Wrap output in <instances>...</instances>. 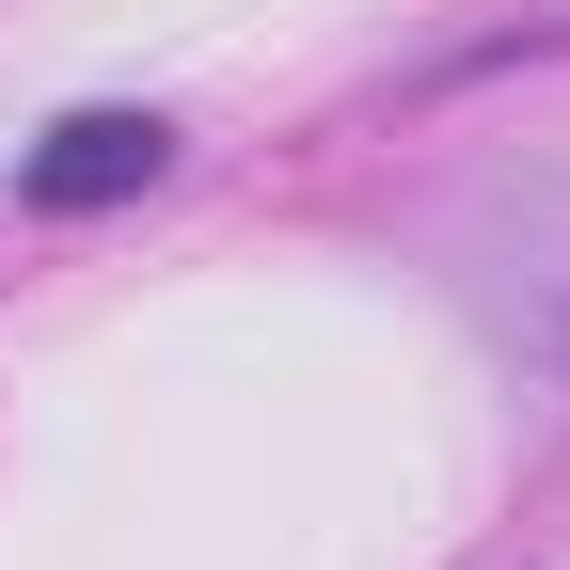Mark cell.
Masks as SVG:
<instances>
[{"label": "cell", "instance_id": "1", "mask_svg": "<svg viewBox=\"0 0 570 570\" xmlns=\"http://www.w3.org/2000/svg\"><path fill=\"white\" fill-rule=\"evenodd\" d=\"M159 159H175V127H159V111H63V127L32 142V175H17V190H32V206H111V190L159 175Z\"/></svg>", "mask_w": 570, "mask_h": 570}]
</instances>
